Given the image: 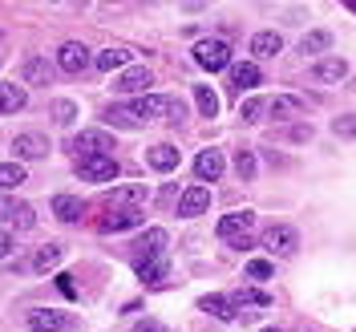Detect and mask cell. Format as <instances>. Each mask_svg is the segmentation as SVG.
I'll return each instance as SVG.
<instances>
[{"instance_id": "24", "label": "cell", "mask_w": 356, "mask_h": 332, "mask_svg": "<svg viewBox=\"0 0 356 332\" xmlns=\"http://www.w3.org/2000/svg\"><path fill=\"white\" fill-rule=\"evenodd\" d=\"M280 49H284V37H280V33H271V29L251 37V53H255V57H264V61H267V57H275Z\"/></svg>"}, {"instance_id": "10", "label": "cell", "mask_w": 356, "mask_h": 332, "mask_svg": "<svg viewBox=\"0 0 356 332\" xmlns=\"http://www.w3.org/2000/svg\"><path fill=\"white\" fill-rule=\"evenodd\" d=\"M150 86H154V77H150V69H142V65L122 69V73L113 77V89H118V93H142V89H150Z\"/></svg>"}, {"instance_id": "38", "label": "cell", "mask_w": 356, "mask_h": 332, "mask_svg": "<svg viewBox=\"0 0 356 332\" xmlns=\"http://www.w3.org/2000/svg\"><path fill=\"white\" fill-rule=\"evenodd\" d=\"M134 332H166L158 320H142V324H134Z\"/></svg>"}, {"instance_id": "2", "label": "cell", "mask_w": 356, "mask_h": 332, "mask_svg": "<svg viewBox=\"0 0 356 332\" xmlns=\"http://www.w3.org/2000/svg\"><path fill=\"white\" fill-rule=\"evenodd\" d=\"M264 247L271 255L288 260V255H296V247H300V235H296V227H288V223H271L264 231Z\"/></svg>"}, {"instance_id": "39", "label": "cell", "mask_w": 356, "mask_h": 332, "mask_svg": "<svg viewBox=\"0 0 356 332\" xmlns=\"http://www.w3.org/2000/svg\"><path fill=\"white\" fill-rule=\"evenodd\" d=\"M8 251H13V235H8V231H0V260H4Z\"/></svg>"}, {"instance_id": "4", "label": "cell", "mask_w": 356, "mask_h": 332, "mask_svg": "<svg viewBox=\"0 0 356 332\" xmlns=\"http://www.w3.org/2000/svg\"><path fill=\"white\" fill-rule=\"evenodd\" d=\"M69 150H77V158H93V155H113V138L106 130H81L69 138Z\"/></svg>"}, {"instance_id": "41", "label": "cell", "mask_w": 356, "mask_h": 332, "mask_svg": "<svg viewBox=\"0 0 356 332\" xmlns=\"http://www.w3.org/2000/svg\"><path fill=\"white\" fill-rule=\"evenodd\" d=\"M353 8H356V4H353Z\"/></svg>"}, {"instance_id": "29", "label": "cell", "mask_w": 356, "mask_h": 332, "mask_svg": "<svg viewBox=\"0 0 356 332\" xmlns=\"http://www.w3.org/2000/svg\"><path fill=\"white\" fill-rule=\"evenodd\" d=\"M24 182V166L21 162H0V191H17Z\"/></svg>"}, {"instance_id": "34", "label": "cell", "mask_w": 356, "mask_h": 332, "mask_svg": "<svg viewBox=\"0 0 356 332\" xmlns=\"http://www.w3.org/2000/svg\"><path fill=\"white\" fill-rule=\"evenodd\" d=\"M264 110H267L264 97H247L243 106H239V118H243V122H259V113Z\"/></svg>"}, {"instance_id": "27", "label": "cell", "mask_w": 356, "mask_h": 332, "mask_svg": "<svg viewBox=\"0 0 356 332\" xmlns=\"http://www.w3.org/2000/svg\"><path fill=\"white\" fill-rule=\"evenodd\" d=\"M53 215L61 223H77L81 219V199H73V195H57L53 199Z\"/></svg>"}, {"instance_id": "19", "label": "cell", "mask_w": 356, "mask_h": 332, "mask_svg": "<svg viewBox=\"0 0 356 332\" xmlns=\"http://www.w3.org/2000/svg\"><path fill=\"white\" fill-rule=\"evenodd\" d=\"M267 113H271L275 122H288V118H300V113H304V102H300V97H288V93H280V97L267 102Z\"/></svg>"}, {"instance_id": "40", "label": "cell", "mask_w": 356, "mask_h": 332, "mask_svg": "<svg viewBox=\"0 0 356 332\" xmlns=\"http://www.w3.org/2000/svg\"><path fill=\"white\" fill-rule=\"evenodd\" d=\"M264 332H280V329H264Z\"/></svg>"}, {"instance_id": "22", "label": "cell", "mask_w": 356, "mask_h": 332, "mask_svg": "<svg viewBox=\"0 0 356 332\" xmlns=\"http://www.w3.org/2000/svg\"><path fill=\"white\" fill-rule=\"evenodd\" d=\"M65 260V247L61 244H44V247H37V255H33V271H53V267Z\"/></svg>"}, {"instance_id": "36", "label": "cell", "mask_w": 356, "mask_h": 332, "mask_svg": "<svg viewBox=\"0 0 356 332\" xmlns=\"http://www.w3.org/2000/svg\"><path fill=\"white\" fill-rule=\"evenodd\" d=\"M247 276H251V280H267V276H271V264H267V260H251V264H247Z\"/></svg>"}, {"instance_id": "30", "label": "cell", "mask_w": 356, "mask_h": 332, "mask_svg": "<svg viewBox=\"0 0 356 332\" xmlns=\"http://www.w3.org/2000/svg\"><path fill=\"white\" fill-rule=\"evenodd\" d=\"M243 304H251V308H271V296L267 292H255V288H243V292H235V308H243Z\"/></svg>"}, {"instance_id": "3", "label": "cell", "mask_w": 356, "mask_h": 332, "mask_svg": "<svg viewBox=\"0 0 356 332\" xmlns=\"http://www.w3.org/2000/svg\"><path fill=\"white\" fill-rule=\"evenodd\" d=\"M118 158L113 155H93V158H77V175L86 182H113L118 178Z\"/></svg>"}, {"instance_id": "17", "label": "cell", "mask_w": 356, "mask_h": 332, "mask_svg": "<svg viewBox=\"0 0 356 332\" xmlns=\"http://www.w3.org/2000/svg\"><path fill=\"white\" fill-rule=\"evenodd\" d=\"M0 219H8L17 231H29L37 223V211L29 203H0Z\"/></svg>"}, {"instance_id": "8", "label": "cell", "mask_w": 356, "mask_h": 332, "mask_svg": "<svg viewBox=\"0 0 356 332\" xmlns=\"http://www.w3.org/2000/svg\"><path fill=\"white\" fill-rule=\"evenodd\" d=\"M57 65H49V57H24L21 65V81L24 86H53Z\"/></svg>"}, {"instance_id": "32", "label": "cell", "mask_w": 356, "mask_h": 332, "mask_svg": "<svg viewBox=\"0 0 356 332\" xmlns=\"http://www.w3.org/2000/svg\"><path fill=\"white\" fill-rule=\"evenodd\" d=\"M235 171H239L243 182H251V178H255V155H251V150H239V155H235Z\"/></svg>"}, {"instance_id": "26", "label": "cell", "mask_w": 356, "mask_h": 332, "mask_svg": "<svg viewBox=\"0 0 356 332\" xmlns=\"http://www.w3.org/2000/svg\"><path fill=\"white\" fill-rule=\"evenodd\" d=\"M142 219H146L142 211H110V215L102 219V231H130V227H138Z\"/></svg>"}, {"instance_id": "13", "label": "cell", "mask_w": 356, "mask_h": 332, "mask_svg": "<svg viewBox=\"0 0 356 332\" xmlns=\"http://www.w3.org/2000/svg\"><path fill=\"white\" fill-rule=\"evenodd\" d=\"M227 86L235 89V93L255 89L259 86V65H255V61H239V65H231L227 69Z\"/></svg>"}, {"instance_id": "6", "label": "cell", "mask_w": 356, "mask_h": 332, "mask_svg": "<svg viewBox=\"0 0 356 332\" xmlns=\"http://www.w3.org/2000/svg\"><path fill=\"white\" fill-rule=\"evenodd\" d=\"M93 65V57H89V49L81 41H65L57 49V69L61 73H86Z\"/></svg>"}, {"instance_id": "1", "label": "cell", "mask_w": 356, "mask_h": 332, "mask_svg": "<svg viewBox=\"0 0 356 332\" xmlns=\"http://www.w3.org/2000/svg\"><path fill=\"white\" fill-rule=\"evenodd\" d=\"M251 227H255V211H231V215H222L219 219V239L231 247H247L251 244Z\"/></svg>"}, {"instance_id": "12", "label": "cell", "mask_w": 356, "mask_h": 332, "mask_svg": "<svg viewBox=\"0 0 356 332\" xmlns=\"http://www.w3.org/2000/svg\"><path fill=\"white\" fill-rule=\"evenodd\" d=\"M222 171H227V162H222V150H215V146L195 158V175H199L202 182H219Z\"/></svg>"}, {"instance_id": "37", "label": "cell", "mask_w": 356, "mask_h": 332, "mask_svg": "<svg viewBox=\"0 0 356 332\" xmlns=\"http://www.w3.org/2000/svg\"><path fill=\"white\" fill-rule=\"evenodd\" d=\"M57 288L65 292L69 300H73V296H77V288H73V276H65V271H61V276H57Z\"/></svg>"}, {"instance_id": "9", "label": "cell", "mask_w": 356, "mask_h": 332, "mask_svg": "<svg viewBox=\"0 0 356 332\" xmlns=\"http://www.w3.org/2000/svg\"><path fill=\"white\" fill-rule=\"evenodd\" d=\"M312 77H316L320 86H336V81L348 77V61H344V57H320V61L312 65Z\"/></svg>"}, {"instance_id": "25", "label": "cell", "mask_w": 356, "mask_h": 332, "mask_svg": "<svg viewBox=\"0 0 356 332\" xmlns=\"http://www.w3.org/2000/svg\"><path fill=\"white\" fill-rule=\"evenodd\" d=\"M138 280H142V284H162V280H166V276H170V264H166V260H138Z\"/></svg>"}, {"instance_id": "18", "label": "cell", "mask_w": 356, "mask_h": 332, "mask_svg": "<svg viewBox=\"0 0 356 332\" xmlns=\"http://www.w3.org/2000/svg\"><path fill=\"white\" fill-rule=\"evenodd\" d=\"M146 162H150L154 171H162V175H166V171H175V166H178V146H170V142H158V146H150V150H146Z\"/></svg>"}, {"instance_id": "23", "label": "cell", "mask_w": 356, "mask_h": 332, "mask_svg": "<svg viewBox=\"0 0 356 332\" xmlns=\"http://www.w3.org/2000/svg\"><path fill=\"white\" fill-rule=\"evenodd\" d=\"M199 308H202V312H211L215 320H235V316H239L235 300H227V296H202Z\"/></svg>"}, {"instance_id": "28", "label": "cell", "mask_w": 356, "mask_h": 332, "mask_svg": "<svg viewBox=\"0 0 356 332\" xmlns=\"http://www.w3.org/2000/svg\"><path fill=\"white\" fill-rule=\"evenodd\" d=\"M195 106L202 118H219V93L211 86H195Z\"/></svg>"}, {"instance_id": "21", "label": "cell", "mask_w": 356, "mask_h": 332, "mask_svg": "<svg viewBox=\"0 0 356 332\" xmlns=\"http://www.w3.org/2000/svg\"><path fill=\"white\" fill-rule=\"evenodd\" d=\"M138 247H142V260H166V231L162 227H150Z\"/></svg>"}, {"instance_id": "20", "label": "cell", "mask_w": 356, "mask_h": 332, "mask_svg": "<svg viewBox=\"0 0 356 332\" xmlns=\"http://www.w3.org/2000/svg\"><path fill=\"white\" fill-rule=\"evenodd\" d=\"M29 106V93H24V86H17V81H4L0 86V113H17Z\"/></svg>"}, {"instance_id": "15", "label": "cell", "mask_w": 356, "mask_h": 332, "mask_svg": "<svg viewBox=\"0 0 356 332\" xmlns=\"http://www.w3.org/2000/svg\"><path fill=\"white\" fill-rule=\"evenodd\" d=\"M13 150H17V162H33V158H44L49 155V142H44L41 134H17L13 138Z\"/></svg>"}, {"instance_id": "35", "label": "cell", "mask_w": 356, "mask_h": 332, "mask_svg": "<svg viewBox=\"0 0 356 332\" xmlns=\"http://www.w3.org/2000/svg\"><path fill=\"white\" fill-rule=\"evenodd\" d=\"M332 134L336 138H356V113H344L332 122Z\"/></svg>"}, {"instance_id": "5", "label": "cell", "mask_w": 356, "mask_h": 332, "mask_svg": "<svg viewBox=\"0 0 356 332\" xmlns=\"http://www.w3.org/2000/svg\"><path fill=\"white\" fill-rule=\"evenodd\" d=\"M195 61H199L202 69H211V73L231 69V45L227 41H199L195 45Z\"/></svg>"}, {"instance_id": "14", "label": "cell", "mask_w": 356, "mask_h": 332, "mask_svg": "<svg viewBox=\"0 0 356 332\" xmlns=\"http://www.w3.org/2000/svg\"><path fill=\"white\" fill-rule=\"evenodd\" d=\"M207 207H211V191L195 182V187H186V191H182V199H178V215H186V219H191V215H202Z\"/></svg>"}, {"instance_id": "33", "label": "cell", "mask_w": 356, "mask_h": 332, "mask_svg": "<svg viewBox=\"0 0 356 332\" xmlns=\"http://www.w3.org/2000/svg\"><path fill=\"white\" fill-rule=\"evenodd\" d=\"M73 118H77V106H73V102H65V97L53 102V122H57V126H69Z\"/></svg>"}, {"instance_id": "16", "label": "cell", "mask_w": 356, "mask_h": 332, "mask_svg": "<svg viewBox=\"0 0 356 332\" xmlns=\"http://www.w3.org/2000/svg\"><path fill=\"white\" fill-rule=\"evenodd\" d=\"M69 320H65V312H57V308H33L29 312V329L33 332H61Z\"/></svg>"}, {"instance_id": "11", "label": "cell", "mask_w": 356, "mask_h": 332, "mask_svg": "<svg viewBox=\"0 0 356 332\" xmlns=\"http://www.w3.org/2000/svg\"><path fill=\"white\" fill-rule=\"evenodd\" d=\"M134 61V49L130 45H110V49H102L97 57H93V65L102 69V73H113V69H126Z\"/></svg>"}, {"instance_id": "7", "label": "cell", "mask_w": 356, "mask_h": 332, "mask_svg": "<svg viewBox=\"0 0 356 332\" xmlns=\"http://www.w3.org/2000/svg\"><path fill=\"white\" fill-rule=\"evenodd\" d=\"M146 203V187L142 182H130V187H113V195L106 199L110 211H142Z\"/></svg>"}, {"instance_id": "31", "label": "cell", "mask_w": 356, "mask_h": 332, "mask_svg": "<svg viewBox=\"0 0 356 332\" xmlns=\"http://www.w3.org/2000/svg\"><path fill=\"white\" fill-rule=\"evenodd\" d=\"M324 49H332V33H308L304 41H300V53H324Z\"/></svg>"}]
</instances>
